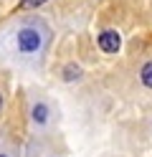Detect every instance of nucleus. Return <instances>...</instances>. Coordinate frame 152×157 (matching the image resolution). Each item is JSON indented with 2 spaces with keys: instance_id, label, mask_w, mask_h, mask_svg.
<instances>
[{
  "instance_id": "obj_1",
  "label": "nucleus",
  "mask_w": 152,
  "mask_h": 157,
  "mask_svg": "<svg viewBox=\"0 0 152 157\" xmlns=\"http://www.w3.org/2000/svg\"><path fill=\"white\" fill-rule=\"evenodd\" d=\"M18 48L23 53H36L41 48V33L33 31V28H23L18 31Z\"/></svg>"
},
{
  "instance_id": "obj_2",
  "label": "nucleus",
  "mask_w": 152,
  "mask_h": 157,
  "mask_svg": "<svg viewBox=\"0 0 152 157\" xmlns=\"http://www.w3.org/2000/svg\"><path fill=\"white\" fill-rule=\"evenodd\" d=\"M119 46H122V38L117 31H111V28H107V31H101L99 33V48L104 53H117L119 51Z\"/></svg>"
},
{
  "instance_id": "obj_3",
  "label": "nucleus",
  "mask_w": 152,
  "mask_h": 157,
  "mask_svg": "<svg viewBox=\"0 0 152 157\" xmlns=\"http://www.w3.org/2000/svg\"><path fill=\"white\" fill-rule=\"evenodd\" d=\"M139 78H142V84H145L147 89H152V61H147L139 68Z\"/></svg>"
},
{
  "instance_id": "obj_4",
  "label": "nucleus",
  "mask_w": 152,
  "mask_h": 157,
  "mask_svg": "<svg viewBox=\"0 0 152 157\" xmlns=\"http://www.w3.org/2000/svg\"><path fill=\"white\" fill-rule=\"evenodd\" d=\"M33 119H36L38 124H43V122L48 119V106H46V104H36V106H33Z\"/></svg>"
},
{
  "instance_id": "obj_5",
  "label": "nucleus",
  "mask_w": 152,
  "mask_h": 157,
  "mask_svg": "<svg viewBox=\"0 0 152 157\" xmlns=\"http://www.w3.org/2000/svg\"><path fill=\"white\" fill-rule=\"evenodd\" d=\"M81 76V68L79 66H66L64 68V78H66V81H74V78H79Z\"/></svg>"
},
{
  "instance_id": "obj_6",
  "label": "nucleus",
  "mask_w": 152,
  "mask_h": 157,
  "mask_svg": "<svg viewBox=\"0 0 152 157\" xmlns=\"http://www.w3.org/2000/svg\"><path fill=\"white\" fill-rule=\"evenodd\" d=\"M43 3H46V0H20V8H38Z\"/></svg>"
},
{
  "instance_id": "obj_7",
  "label": "nucleus",
  "mask_w": 152,
  "mask_h": 157,
  "mask_svg": "<svg viewBox=\"0 0 152 157\" xmlns=\"http://www.w3.org/2000/svg\"><path fill=\"white\" fill-rule=\"evenodd\" d=\"M0 109H3V94H0Z\"/></svg>"
},
{
  "instance_id": "obj_8",
  "label": "nucleus",
  "mask_w": 152,
  "mask_h": 157,
  "mask_svg": "<svg viewBox=\"0 0 152 157\" xmlns=\"http://www.w3.org/2000/svg\"><path fill=\"white\" fill-rule=\"evenodd\" d=\"M0 157H5V155H0Z\"/></svg>"
}]
</instances>
